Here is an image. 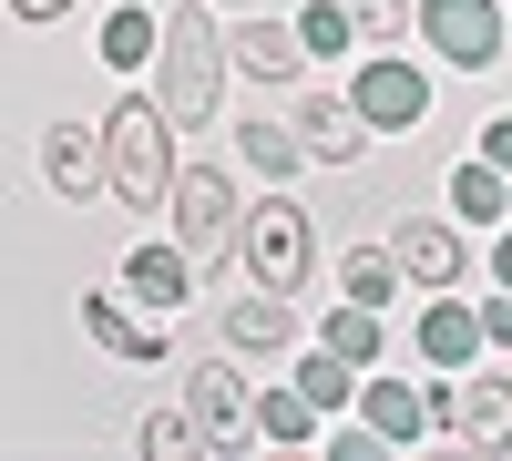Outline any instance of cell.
I'll list each match as a JSON object with an SVG mask.
<instances>
[{"label": "cell", "instance_id": "obj_1", "mask_svg": "<svg viewBox=\"0 0 512 461\" xmlns=\"http://www.w3.org/2000/svg\"><path fill=\"white\" fill-rule=\"evenodd\" d=\"M154 103L175 134H205L226 113V41H216V0H185L154 41Z\"/></svg>", "mask_w": 512, "mask_h": 461}, {"label": "cell", "instance_id": "obj_2", "mask_svg": "<svg viewBox=\"0 0 512 461\" xmlns=\"http://www.w3.org/2000/svg\"><path fill=\"white\" fill-rule=\"evenodd\" d=\"M164 185H175V123L154 93H123L103 113V195L123 216H144V205H164Z\"/></svg>", "mask_w": 512, "mask_h": 461}, {"label": "cell", "instance_id": "obj_3", "mask_svg": "<svg viewBox=\"0 0 512 461\" xmlns=\"http://www.w3.org/2000/svg\"><path fill=\"white\" fill-rule=\"evenodd\" d=\"M236 257H246L256 287L297 298V287H308V267H318V226H308V205H297V195H256L246 216H236Z\"/></svg>", "mask_w": 512, "mask_h": 461}, {"label": "cell", "instance_id": "obj_4", "mask_svg": "<svg viewBox=\"0 0 512 461\" xmlns=\"http://www.w3.org/2000/svg\"><path fill=\"white\" fill-rule=\"evenodd\" d=\"M164 205H175V246L195 257V277L236 257V216H246V205H236V185H226V164H175Z\"/></svg>", "mask_w": 512, "mask_h": 461}, {"label": "cell", "instance_id": "obj_5", "mask_svg": "<svg viewBox=\"0 0 512 461\" xmlns=\"http://www.w3.org/2000/svg\"><path fill=\"white\" fill-rule=\"evenodd\" d=\"M410 31L431 41L451 72H492V62H512V41H502V0H410Z\"/></svg>", "mask_w": 512, "mask_h": 461}, {"label": "cell", "instance_id": "obj_6", "mask_svg": "<svg viewBox=\"0 0 512 461\" xmlns=\"http://www.w3.org/2000/svg\"><path fill=\"white\" fill-rule=\"evenodd\" d=\"M349 103H359L369 134H410V123L431 113V72H420L410 52H390V41H379V52L349 72Z\"/></svg>", "mask_w": 512, "mask_h": 461}, {"label": "cell", "instance_id": "obj_7", "mask_svg": "<svg viewBox=\"0 0 512 461\" xmlns=\"http://www.w3.org/2000/svg\"><path fill=\"white\" fill-rule=\"evenodd\" d=\"M185 421H195V451H246V441H256L246 390H236V369H226V359H205L195 380H185Z\"/></svg>", "mask_w": 512, "mask_h": 461}, {"label": "cell", "instance_id": "obj_8", "mask_svg": "<svg viewBox=\"0 0 512 461\" xmlns=\"http://www.w3.org/2000/svg\"><path fill=\"white\" fill-rule=\"evenodd\" d=\"M390 257H400L410 287H461V277H472V236H461L451 216H410L390 236Z\"/></svg>", "mask_w": 512, "mask_h": 461}, {"label": "cell", "instance_id": "obj_9", "mask_svg": "<svg viewBox=\"0 0 512 461\" xmlns=\"http://www.w3.org/2000/svg\"><path fill=\"white\" fill-rule=\"evenodd\" d=\"M123 298H134L144 318H175V308L195 298V257H185V246H175V236H164V246L144 236V246H134V257H123Z\"/></svg>", "mask_w": 512, "mask_h": 461}, {"label": "cell", "instance_id": "obj_10", "mask_svg": "<svg viewBox=\"0 0 512 461\" xmlns=\"http://www.w3.org/2000/svg\"><path fill=\"white\" fill-rule=\"evenodd\" d=\"M410 349H420V369H472V359H482V318H472V298H461V287H431V308H420Z\"/></svg>", "mask_w": 512, "mask_h": 461}, {"label": "cell", "instance_id": "obj_11", "mask_svg": "<svg viewBox=\"0 0 512 461\" xmlns=\"http://www.w3.org/2000/svg\"><path fill=\"white\" fill-rule=\"evenodd\" d=\"M82 339H93L103 359H134V369H154L164 349V318H144V308H123V298H82Z\"/></svg>", "mask_w": 512, "mask_h": 461}, {"label": "cell", "instance_id": "obj_12", "mask_svg": "<svg viewBox=\"0 0 512 461\" xmlns=\"http://www.w3.org/2000/svg\"><path fill=\"white\" fill-rule=\"evenodd\" d=\"M349 410H359V431H379L390 451L431 431V421H420V390H410V380H390V359H379V369H359V390H349Z\"/></svg>", "mask_w": 512, "mask_h": 461}, {"label": "cell", "instance_id": "obj_13", "mask_svg": "<svg viewBox=\"0 0 512 461\" xmlns=\"http://www.w3.org/2000/svg\"><path fill=\"white\" fill-rule=\"evenodd\" d=\"M451 441H472V451H512V380H482V359H472V380L451 390Z\"/></svg>", "mask_w": 512, "mask_h": 461}, {"label": "cell", "instance_id": "obj_14", "mask_svg": "<svg viewBox=\"0 0 512 461\" xmlns=\"http://www.w3.org/2000/svg\"><path fill=\"white\" fill-rule=\"evenodd\" d=\"M297 144H308L318 164H359L369 154V123L349 93H308V113H297Z\"/></svg>", "mask_w": 512, "mask_h": 461}, {"label": "cell", "instance_id": "obj_15", "mask_svg": "<svg viewBox=\"0 0 512 461\" xmlns=\"http://www.w3.org/2000/svg\"><path fill=\"white\" fill-rule=\"evenodd\" d=\"M226 62H236L246 82H297V72H308V52H297V31L256 21V11H236V41H226Z\"/></svg>", "mask_w": 512, "mask_h": 461}, {"label": "cell", "instance_id": "obj_16", "mask_svg": "<svg viewBox=\"0 0 512 461\" xmlns=\"http://www.w3.org/2000/svg\"><path fill=\"white\" fill-rule=\"evenodd\" d=\"M41 175H52V195H93L103 185V123H52L41 134Z\"/></svg>", "mask_w": 512, "mask_h": 461}, {"label": "cell", "instance_id": "obj_17", "mask_svg": "<svg viewBox=\"0 0 512 461\" xmlns=\"http://www.w3.org/2000/svg\"><path fill=\"white\" fill-rule=\"evenodd\" d=\"M318 349H338L349 369H379V359H390V308L338 298V308H328V328H318Z\"/></svg>", "mask_w": 512, "mask_h": 461}, {"label": "cell", "instance_id": "obj_18", "mask_svg": "<svg viewBox=\"0 0 512 461\" xmlns=\"http://www.w3.org/2000/svg\"><path fill=\"white\" fill-rule=\"evenodd\" d=\"M287 339H297V308L277 298V287H256V298H236V308H226V349L267 359V349H287Z\"/></svg>", "mask_w": 512, "mask_h": 461}, {"label": "cell", "instance_id": "obj_19", "mask_svg": "<svg viewBox=\"0 0 512 461\" xmlns=\"http://www.w3.org/2000/svg\"><path fill=\"white\" fill-rule=\"evenodd\" d=\"M246 421H256V441H318V421H328V410L297 390V380H267V390L246 400Z\"/></svg>", "mask_w": 512, "mask_h": 461}, {"label": "cell", "instance_id": "obj_20", "mask_svg": "<svg viewBox=\"0 0 512 461\" xmlns=\"http://www.w3.org/2000/svg\"><path fill=\"white\" fill-rule=\"evenodd\" d=\"M154 41H164V21H154V11H113V21H103V62L134 82V72H154Z\"/></svg>", "mask_w": 512, "mask_h": 461}, {"label": "cell", "instance_id": "obj_21", "mask_svg": "<svg viewBox=\"0 0 512 461\" xmlns=\"http://www.w3.org/2000/svg\"><path fill=\"white\" fill-rule=\"evenodd\" d=\"M338 287H349L359 308H390L400 298V257L390 246H349V257H338Z\"/></svg>", "mask_w": 512, "mask_h": 461}, {"label": "cell", "instance_id": "obj_22", "mask_svg": "<svg viewBox=\"0 0 512 461\" xmlns=\"http://www.w3.org/2000/svg\"><path fill=\"white\" fill-rule=\"evenodd\" d=\"M451 226H502V175L472 154V164H451Z\"/></svg>", "mask_w": 512, "mask_h": 461}, {"label": "cell", "instance_id": "obj_23", "mask_svg": "<svg viewBox=\"0 0 512 461\" xmlns=\"http://www.w3.org/2000/svg\"><path fill=\"white\" fill-rule=\"evenodd\" d=\"M236 154L256 164V175H297V154H308V144H297V123H267V113H256V123H236Z\"/></svg>", "mask_w": 512, "mask_h": 461}, {"label": "cell", "instance_id": "obj_24", "mask_svg": "<svg viewBox=\"0 0 512 461\" xmlns=\"http://www.w3.org/2000/svg\"><path fill=\"white\" fill-rule=\"evenodd\" d=\"M349 11H338V0H308V11H297V52H308V62H338V52H349Z\"/></svg>", "mask_w": 512, "mask_h": 461}, {"label": "cell", "instance_id": "obj_25", "mask_svg": "<svg viewBox=\"0 0 512 461\" xmlns=\"http://www.w3.org/2000/svg\"><path fill=\"white\" fill-rule=\"evenodd\" d=\"M297 390H308L318 410H349V390H359V369L338 359V349H308V369H297Z\"/></svg>", "mask_w": 512, "mask_h": 461}, {"label": "cell", "instance_id": "obj_26", "mask_svg": "<svg viewBox=\"0 0 512 461\" xmlns=\"http://www.w3.org/2000/svg\"><path fill=\"white\" fill-rule=\"evenodd\" d=\"M338 11H349V31L369 41V52H379V41H400V31H410V0H338Z\"/></svg>", "mask_w": 512, "mask_h": 461}, {"label": "cell", "instance_id": "obj_27", "mask_svg": "<svg viewBox=\"0 0 512 461\" xmlns=\"http://www.w3.org/2000/svg\"><path fill=\"white\" fill-rule=\"evenodd\" d=\"M134 441H144V451H195V421H185V410H154Z\"/></svg>", "mask_w": 512, "mask_h": 461}, {"label": "cell", "instance_id": "obj_28", "mask_svg": "<svg viewBox=\"0 0 512 461\" xmlns=\"http://www.w3.org/2000/svg\"><path fill=\"white\" fill-rule=\"evenodd\" d=\"M472 154L492 164V175H512V113H492V123H482V144H472Z\"/></svg>", "mask_w": 512, "mask_h": 461}, {"label": "cell", "instance_id": "obj_29", "mask_svg": "<svg viewBox=\"0 0 512 461\" xmlns=\"http://www.w3.org/2000/svg\"><path fill=\"white\" fill-rule=\"evenodd\" d=\"M472 318H482V349H512V287H502V298H482Z\"/></svg>", "mask_w": 512, "mask_h": 461}, {"label": "cell", "instance_id": "obj_30", "mask_svg": "<svg viewBox=\"0 0 512 461\" xmlns=\"http://www.w3.org/2000/svg\"><path fill=\"white\" fill-rule=\"evenodd\" d=\"M72 0H11V21H62Z\"/></svg>", "mask_w": 512, "mask_h": 461}, {"label": "cell", "instance_id": "obj_31", "mask_svg": "<svg viewBox=\"0 0 512 461\" xmlns=\"http://www.w3.org/2000/svg\"><path fill=\"white\" fill-rule=\"evenodd\" d=\"M492 277H502V287H512V226H502V246H492Z\"/></svg>", "mask_w": 512, "mask_h": 461}, {"label": "cell", "instance_id": "obj_32", "mask_svg": "<svg viewBox=\"0 0 512 461\" xmlns=\"http://www.w3.org/2000/svg\"><path fill=\"white\" fill-rule=\"evenodd\" d=\"M502 41H512V0H502Z\"/></svg>", "mask_w": 512, "mask_h": 461}, {"label": "cell", "instance_id": "obj_33", "mask_svg": "<svg viewBox=\"0 0 512 461\" xmlns=\"http://www.w3.org/2000/svg\"><path fill=\"white\" fill-rule=\"evenodd\" d=\"M226 11H256V0H226Z\"/></svg>", "mask_w": 512, "mask_h": 461}]
</instances>
